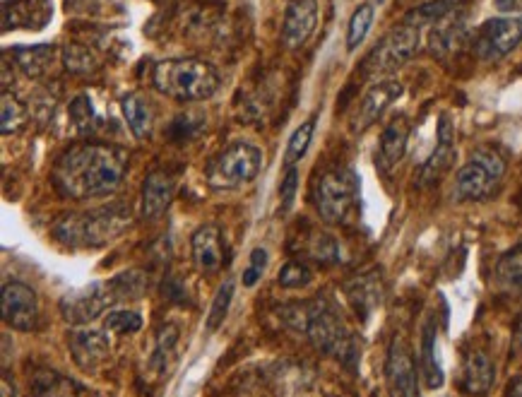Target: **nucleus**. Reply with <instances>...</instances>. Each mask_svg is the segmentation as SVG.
<instances>
[{"instance_id": "nucleus-1", "label": "nucleus", "mask_w": 522, "mask_h": 397, "mask_svg": "<svg viewBox=\"0 0 522 397\" xmlns=\"http://www.w3.org/2000/svg\"><path fill=\"white\" fill-rule=\"evenodd\" d=\"M128 152L109 142H80L56 159L51 181L68 200H92L114 195L126 181Z\"/></svg>"}, {"instance_id": "nucleus-2", "label": "nucleus", "mask_w": 522, "mask_h": 397, "mask_svg": "<svg viewBox=\"0 0 522 397\" xmlns=\"http://www.w3.org/2000/svg\"><path fill=\"white\" fill-rule=\"evenodd\" d=\"M133 222L126 203H111L87 212H73L53 224V236L68 248H104L116 241Z\"/></svg>"}, {"instance_id": "nucleus-3", "label": "nucleus", "mask_w": 522, "mask_h": 397, "mask_svg": "<svg viewBox=\"0 0 522 397\" xmlns=\"http://www.w3.org/2000/svg\"><path fill=\"white\" fill-rule=\"evenodd\" d=\"M222 85L219 70L200 58H169L152 68V87L174 102H205Z\"/></svg>"}, {"instance_id": "nucleus-4", "label": "nucleus", "mask_w": 522, "mask_h": 397, "mask_svg": "<svg viewBox=\"0 0 522 397\" xmlns=\"http://www.w3.org/2000/svg\"><path fill=\"white\" fill-rule=\"evenodd\" d=\"M263 169V150L255 142L236 140L207 164L205 179L215 191H236L251 183Z\"/></svg>"}, {"instance_id": "nucleus-5", "label": "nucleus", "mask_w": 522, "mask_h": 397, "mask_svg": "<svg viewBox=\"0 0 522 397\" xmlns=\"http://www.w3.org/2000/svg\"><path fill=\"white\" fill-rule=\"evenodd\" d=\"M306 335L318 352L332 354V357L340 359L342 364L357 361L359 357L357 345H354V337L349 333L347 323L342 321V316L330 301L318 299L308 304Z\"/></svg>"}, {"instance_id": "nucleus-6", "label": "nucleus", "mask_w": 522, "mask_h": 397, "mask_svg": "<svg viewBox=\"0 0 522 397\" xmlns=\"http://www.w3.org/2000/svg\"><path fill=\"white\" fill-rule=\"evenodd\" d=\"M357 176L349 169H330L316 183V207L320 219L328 224H342L357 205Z\"/></svg>"}, {"instance_id": "nucleus-7", "label": "nucleus", "mask_w": 522, "mask_h": 397, "mask_svg": "<svg viewBox=\"0 0 522 397\" xmlns=\"http://www.w3.org/2000/svg\"><path fill=\"white\" fill-rule=\"evenodd\" d=\"M522 44V15H503L486 20L472 39V51L479 61H503Z\"/></svg>"}, {"instance_id": "nucleus-8", "label": "nucleus", "mask_w": 522, "mask_h": 397, "mask_svg": "<svg viewBox=\"0 0 522 397\" xmlns=\"http://www.w3.org/2000/svg\"><path fill=\"white\" fill-rule=\"evenodd\" d=\"M419 51V29L409 27L402 22L400 27H395L388 37H383L373 46V51L366 56L364 70L369 75H385L393 73V70L412 61Z\"/></svg>"}, {"instance_id": "nucleus-9", "label": "nucleus", "mask_w": 522, "mask_h": 397, "mask_svg": "<svg viewBox=\"0 0 522 397\" xmlns=\"http://www.w3.org/2000/svg\"><path fill=\"white\" fill-rule=\"evenodd\" d=\"M118 294L114 289V282H94L90 287L80 289V292L65 294L61 299V313L68 323L73 325H87L111 311V306L118 304Z\"/></svg>"}, {"instance_id": "nucleus-10", "label": "nucleus", "mask_w": 522, "mask_h": 397, "mask_svg": "<svg viewBox=\"0 0 522 397\" xmlns=\"http://www.w3.org/2000/svg\"><path fill=\"white\" fill-rule=\"evenodd\" d=\"M0 313H3V323L8 328L29 333L37 328L39 321V299L32 287L22 282H8L0 294Z\"/></svg>"}, {"instance_id": "nucleus-11", "label": "nucleus", "mask_w": 522, "mask_h": 397, "mask_svg": "<svg viewBox=\"0 0 522 397\" xmlns=\"http://www.w3.org/2000/svg\"><path fill=\"white\" fill-rule=\"evenodd\" d=\"M385 381H388L393 397H419L417 388V364L405 337H393L385 361Z\"/></svg>"}, {"instance_id": "nucleus-12", "label": "nucleus", "mask_w": 522, "mask_h": 397, "mask_svg": "<svg viewBox=\"0 0 522 397\" xmlns=\"http://www.w3.org/2000/svg\"><path fill=\"white\" fill-rule=\"evenodd\" d=\"M318 0H294L289 3L282 22V44L289 51H299L316 34Z\"/></svg>"}, {"instance_id": "nucleus-13", "label": "nucleus", "mask_w": 522, "mask_h": 397, "mask_svg": "<svg viewBox=\"0 0 522 397\" xmlns=\"http://www.w3.org/2000/svg\"><path fill=\"white\" fill-rule=\"evenodd\" d=\"M402 92H405V87H402L400 80L376 82L357 106V114L352 118L354 133H364L366 128H371L388 111V106L402 97Z\"/></svg>"}, {"instance_id": "nucleus-14", "label": "nucleus", "mask_w": 522, "mask_h": 397, "mask_svg": "<svg viewBox=\"0 0 522 397\" xmlns=\"http://www.w3.org/2000/svg\"><path fill=\"white\" fill-rule=\"evenodd\" d=\"M453 164H455V130H453V123H450V118L441 116V121H438V145L419 171V179H417L419 186L429 188L433 183H438L448 174Z\"/></svg>"}, {"instance_id": "nucleus-15", "label": "nucleus", "mask_w": 522, "mask_h": 397, "mask_svg": "<svg viewBox=\"0 0 522 397\" xmlns=\"http://www.w3.org/2000/svg\"><path fill=\"white\" fill-rule=\"evenodd\" d=\"M68 349L82 371H99L111 359V345L99 330H73L68 333Z\"/></svg>"}, {"instance_id": "nucleus-16", "label": "nucleus", "mask_w": 522, "mask_h": 397, "mask_svg": "<svg viewBox=\"0 0 522 397\" xmlns=\"http://www.w3.org/2000/svg\"><path fill=\"white\" fill-rule=\"evenodd\" d=\"M53 17L51 0H5L3 29H44Z\"/></svg>"}, {"instance_id": "nucleus-17", "label": "nucleus", "mask_w": 522, "mask_h": 397, "mask_svg": "<svg viewBox=\"0 0 522 397\" xmlns=\"http://www.w3.org/2000/svg\"><path fill=\"white\" fill-rule=\"evenodd\" d=\"M176 195V179L166 171H150L145 183H142L140 195V217L152 222V219L162 217L169 210L171 200Z\"/></svg>"}, {"instance_id": "nucleus-18", "label": "nucleus", "mask_w": 522, "mask_h": 397, "mask_svg": "<svg viewBox=\"0 0 522 397\" xmlns=\"http://www.w3.org/2000/svg\"><path fill=\"white\" fill-rule=\"evenodd\" d=\"M498 183H501V179H496L489 169L467 159V164H462L458 174H455L453 195L462 203H467V200H486L494 195Z\"/></svg>"}, {"instance_id": "nucleus-19", "label": "nucleus", "mask_w": 522, "mask_h": 397, "mask_svg": "<svg viewBox=\"0 0 522 397\" xmlns=\"http://www.w3.org/2000/svg\"><path fill=\"white\" fill-rule=\"evenodd\" d=\"M193 263L203 275H215L224 263V248H222V231L217 224H205L193 234Z\"/></svg>"}, {"instance_id": "nucleus-20", "label": "nucleus", "mask_w": 522, "mask_h": 397, "mask_svg": "<svg viewBox=\"0 0 522 397\" xmlns=\"http://www.w3.org/2000/svg\"><path fill=\"white\" fill-rule=\"evenodd\" d=\"M409 142V121L407 116L390 118L381 133V145H378V164L383 171L395 169L402 162Z\"/></svg>"}, {"instance_id": "nucleus-21", "label": "nucleus", "mask_w": 522, "mask_h": 397, "mask_svg": "<svg viewBox=\"0 0 522 397\" xmlns=\"http://www.w3.org/2000/svg\"><path fill=\"white\" fill-rule=\"evenodd\" d=\"M496 381V366L486 352H470L462 366V388L465 393L484 397Z\"/></svg>"}, {"instance_id": "nucleus-22", "label": "nucleus", "mask_w": 522, "mask_h": 397, "mask_svg": "<svg viewBox=\"0 0 522 397\" xmlns=\"http://www.w3.org/2000/svg\"><path fill=\"white\" fill-rule=\"evenodd\" d=\"M349 301H352L354 311L361 316H369V313L381 304L383 299V284H381V272H366V275H357L352 282H347L344 287Z\"/></svg>"}, {"instance_id": "nucleus-23", "label": "nucleus", "mask_w": 522, "mask_h": 397, "mask_svg": "<svg viewBox=\"0 0 522 397\" xmlns=\"http://www.w3.org/2000/svg\"><path fill=\"white\" fill-rule=\"evenodd\" d=\"M121 111L123 116H126L130 133H133L135 138H150L154 130V106L145 94L130 92L126 97H121Z\"/></svg>"}, {"instance_id": "nucleus-24", "label": "nucleus", "mask_w": 522, "mask_h": 397, "mask_svg": "<svg viewBox=\"0 0 522 397\" xmlns=\"http://www.w3.org/2000/svg\"><path fill=\"white\" fill-rule=\"evenodd\" d=\"M32 397H82V385L53 369H39L29 378Z\"/></svg>"}, {"instance_id": "nucleus-25", "label": "nucleus", "mask_w": 522, "mask_h": 397, "mask_svg": "<svg viewBox=\"0 0 522 397\" xmlns=\"http://www.w3.org/2000/svg\"><path fill=\"white\" fill-rule=\"evenodd\" d=\"M436 318H429L421 328V352H419V369L424 385L429 390H438L443 385V369L436 359Z\"/></svg>"}, {"instance_id": "nucleus-26", "label": "nucleus", "mask_w": 522, "mask_h": 397, "mask_svg": "<svg viewBox=\"0 0 522 397\" xmlns=\"http://www.w3.org/2000/svg\"><path fill=\"white\" fill-rule=\"evenodd\" d=\"M465 34H467L465 22L460 20L458 13L450 15V17H446V20H441L438 25L431 27L429 51L436 58H446L453 51L460 49L462 41H465Z\"/></svg>"}, {"instance_id": "nucleus-27", "label": "nucleus", "mask_w": 522, "mask_h": 397, "mask_svg": "<svg viewBox=\"0 0 522 397\" xmlns=\"http://www.w3.org/2000/svg\"><path fill=\"white\" fill-rule=\"evenodd\" d=\"M462 5H465V0H429V3L419 5L412 13L405 15V25L417 29L433 27L441 20H446V17L460 13Z\"/></svg>"}, {"instance_id": "nucleus-28", "label": "nucleus", "mask_w": 522, "mask_h": 397, "mask_svg": "<svg viewBox=\"0 0 522 397\" xmlns=\"http://www.w3.org/2000/svg\"><path fill=\"white\" fill-rule=\"evenodd\" d=\"M13 58L17 68L27 77H41L51 70L53 61H56V49L53 46H27V49H15Z\"/></svg>"}, {"instance_id": "nucleus-29", "label": "nucleus", "mask_w": 522, "mask_h": 397, "mask_svg": "<svg viewBox=\"0 0 522 397\" xmlns=\"http://www.w3.org/2000/svg\"><path fill=\"white\" fill-rule=\"evenodd\" d=\"M27 118H29L27 104H22L15 94L5 90L3 102H0V133L3 135L17 133V130L25 128Z\"/></svg>"}, {"instance_id": "nucleus-30", "label": "nucleus", "mask_w": 522, "mask_h": 397, "mask_svg": "<svg viewBox=\"0 0 522 397\" xmlns=\"http://www.w3.org/2000/svg\"><path fill=\"white\" fill-rule=\"evenodd\" d=\"M373 17H376V8L371 3L359 5L354 10L352 17H349V27H347V51L354 53L364 44L366 37H369L371 27H373Z\"/></svg>"}, {"instance_id": "nucleus-31", "label": "nucleus", "mask_w": 522, "mask_h": 397, "mask_svg": "<svg viewBox=\"0 0 522 397\" xmlns=\"http://www.w3.org/2000/svg\"><path fill=\"white\" fill-rule=\"evenodd\" d=\"M496 280L506 289H522V244L513 246L498 258Z\"/></svg>"}, {"instance_id": "nucleus-32", "label": "nucleus", "mask_w": 522, "mask_h": 397, "mask_svg": "<svg viewBox=\"0 0 522 397\" xmlns=\"http://www.w3.org/2000/svg\"><path fill=\"white\" fill-rule=\"evenodd\" d=\"M313 133H316V118H308L306 123H301V126L294 130L292 138H289L287 154H284V164H287V167H296V164L306 157L308 147H311L313 142Z\"/></svg>"}, {"instance_id": "nucleus-33", "label": "nucleus", "mask_w": 522, "mask_h": 397, "mask_svg": "<svg viewBox=\"0 0 522 397\" xmlns=\"http://www.w3.org/2000/svg\"><path fill=\"white\" fill-rule=\"evenodd\" d=\"M111 282H114V289L121 301L140 299V296L147 292V287H150V280H147V275L142 270L121 272V275L111 277Z\"/></svg>"}, {"instance_id": "nucleus-34", "label": "nucleus", "mask_w": 522, "mask_h": 397, "mask_svg": "<svg viewBox=\"0 0 522 397\" xmlns=\"http://www.w3.org/2000/svg\"><path fill=\"white\" fill-rule=\"evenodd\" d=\"M234 292H236L234 280H227L222 287L217 289L215 301H212V308H210V316H207V330H210V333H215V330L222 328L224 318L229 316L231 301H234Z\"/></svg>"}, {"instance_id": "nucleus-35", "label": "nucleus", "mask_w": 522, "mask_h": 397, "mask_svg": "<svg viewBox=\"0 0 522 397\" xmlns=\"http://www.w3.org/2000/svg\"><path fill=\"white\" fill-rule=\"evenodd\" d=\"M63 65H65V70H68V73L85 75V73H90V70L97 68V61H94L90 49H85V46L68 44L63 49Z\"/></svg>"}, {"instance_id": "nucleus-36", "label": "nucleus", "mask_w": 522, "mask_h": 397, "mask_svg": "<svg viewBox=\"0 0 522 397\" xmlns=\"http://www.w3.org/2000/svg\"><path fill=\"white\" fill-rule=\"evenodd\" d=\"M311 280L313 272L306 263H301V260H289L280 270V275H277V282H280V287L284 289H304L311 284Z\"/></svg>"}, {"instance_id": "nucleus-37", "label": "nucleus", "mask_w": 522, "mask_h": 397, "mask_svg": "<svg viewBox=\"0 0 522 397\" xmlns=\"http://www.w3.org/2000/svg\"><path fill=\"white\" fill-rule=\"evenodd\" d=\"M142 328V318L140 313L135 311H109L104 321V330L106 333H114V335H133L138 333Z\"/></svg>"}, {"instance_id": "nucleus-38", "label": "nucleus", "mask_w": 522, "mask_h": 397, "mask_svg": "<svg viewBox=\"0 0 522 397\" xmlns=\"http://www.w3.org/2000/svg\"><path fill=\"white\" fill-rule=\"evenodd\" d=\"M70 121L77 133H90L94 128V106L90 94H77L70 102Z\"/></svg>"}, {"instance_id": "nucleus-39", "label": "nucleus", "mask_w": 522, "mask_h": 397, "mask_svg": "<svg viewBox=\"0 0 522 397\" xmlns=\"http://www.w3.org/2000/svg\"><path fill=\"white\" fill-rule=\"evenodd\" d=\"M179 342V328L176 325H164L157 335V349H154V357L152 361L159 366V369H166V359L169 354L174 352V345Z\"/></svg>"}, {"instance_id": "nucleus-40", "label": "nucleus", "mask_w": 522, "mask_h": 397, "mask_svg": "<svg viewBox=\"0 0 522 397\" xmlns=\"http://www.w3.org/2000/svg\"><path fill=\"white\" fill-rule=\"evenodd\" d=\"M470 159L472 162L482 164L484 169H489L496 179H503V176H506V159H503L494 147H477V150L470 154Z\"/></svg>"}, {"instance_id": "nucleus-41", "label": "nucleus", "mask_w": 522, "mask_h": 397, "mask_svg": "<svg viewBox=\"0 0 522 397\" xmlns=\"http://www.w3.org/2000/svg\"><path fill=\"white\" fill-rule=\"evenodd\" d=\"M311 256L318 263H335L337 256H340V248H337L330 234H316L311 241Z\"/></svg>"}, {"instance_id": "nucleus-42", "label": "nucleus", "mask_w": 522, "mask_h": 397, "mask_svg": "<svg viewBox=\"0 0 522 397\" xmlns=\"http://www.w3.org/2000/svg\"><path fill=\"white\" fill-rule=\"evenodd\" d=\"M296 191H299V169L287 167V171H284V176H282V183H280V200H282L284 210H289V207L294 205Z\"/></svg>"}, {"instance_id": "nucleus-43", "label": "nucleus", "mask_w": 522, "mask_h": 397, "mask_svg": "<svg viewBox=\"0 0 522 397\" xmlns=\"http://www.w3.org/2000/svg\"><path fill=\"white\" fill-rule=\"evenodd\" d=\"M200 118H203V116L195 114V111H188V114H183V116L176 118L174 126H171V133H176V130H181V133L176 135V140H179V142L191 140L193 135L205 126V123H195V126H193V121H200Z\"/></svg>"}, {"instance_id": "nucleus-44", "label": "nucleus", "mask_w": 522, "mask_h": 397, "mask_svg": "<svg viewBox=\"0 0 522 397\" xmlns=\"http://www.w3.org/2000/svg\"><path fill=\"white\" fill-rule=\"evenodd\" d=\"M280 318L287 325H292L294 330H306L308 323V304H292V306H284L280 311Z\"/></svg>"}, {"instance_id": "nucleus-45", "label": "nucleus", "mask_w": 522, "mask_h": 397, "mask_svg": "<svg viewBox=\"0 0 522 397\" xmlns=\"http://www.w3.org/2000/svg\"><path fill=\"white\" fill-rule=\"evenodd\" d=\"M494 5L501 13L506 15H520L522 13V0H494Z\"/></svg>"}, {"instance_id": "nucleus-46", "label": "nucleus", "mask_w": 522, "mask_h": 397, "mask_svg": "<svg viewBox=\"0 0 522 397\" xmlns=\"http://www.w3.org/2000/svg\"><path fill=\"white\" fill-rule=\"evenodd\" d=\"M251 268L260 270V272L268 268V251H265V248H253V253H251Z\"/></svg>"}, {"instance_id": "nucleus-47", "label": "nucleus", "mask_w": 522, "mask_h": 397, "mask_svg": "<svg viewBox=\"0 0 522 397\" xmlns=\"http://www.w3.org/2000/svg\"><path fill=\"white\" fill-rule=\"evenodd\" d=\"M0 397H17L15 383L10 381V378L5 376V373H3V378H0Z\"/></svg>"}, {"instance_id": "nucleus-48", "label": "nucleus", "mask_w": 522, "mask_h": 397, "mask_svg": "<svg viewBox=\"0 0 522 397\" xmlns=\"http://www.w3.org/2000/svg\"><path fill=\"white\" fill-rule=\"evenodd\" d=\"M260 275H263V272H260V270L248 268L246 272H243V287H253V284L260 280Z\"/></svg>"}, {"instance_id": "nucleus-49", "label": "nucleus", "mask_w": 522, "mask_h": 397, "mask_svg": "<svg viewBox=\"0 0 522 397\" xmlns=\"http://www.w3.org/2000/svg\"><path fill=\"white\" fill-rule=\"evenodd\" d=\"M508 397H522V373L508 385Z\"/></svg>"}, {"instance_id": "nucleus-50", "label": "nucleus", "mask_w": 522, "mask_h": 397, "mask_svg": "<svg viewBox=\"0 0 522 397\" xmlns=\"http://www.w3.org/2000/svg\"><path fill=\"white\" fill-rule=\"evenodd\" d=\"M515 347H522V316L518 325H515Z\"/></svg>"}]
</instances>
